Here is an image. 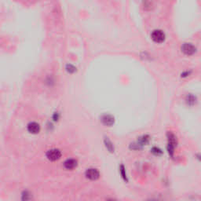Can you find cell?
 I'll return each instance as SVG.
<instances>
[{"mask_svg": "<svg viewBox=\"0 0 201 201\" xmlns=\"http://www.w3.org/2000/svg\"><path fill=\"white\" fill-rule=\"evenodd\" d=\"M167 153L171 158H173L174 155H175V148H176L177 144H178L177 138L172 132H168L167 134Z\"/></svg>", "mask_w": 201, "mask_h": 201, "instance_id": "1", "label": "cell"}, {"mask_svg": "<svg viewBox=\"0 0 201 201\" xmlns=\"http://www.w3.org/2000/svg\"><path fill=\"white\" fill-rule=\"evenodd\" d=\"M27 129H28V131L29 133L36 135L40 131V126L39 123H35V122H31L28 124Z\"/></svg>", "mask_w": 201, "mask_h": 201, "instance_id": "6", "label": "cell"}, {"mask_svg": "<svg viewBox=\"0 0 201 201\" xmlns=\"http://www.w3.org/2000/svg\"><path fill=\"white\" fill-rule=\"evenodd\" d=\"M149 141H150V137L148 136V135H142V136H141L138 138L137 142H138V145H139L142 148L144 145H148V143H149Z\"/></svg>", "mask_w": 201, "mask_h": 201, "instance_id": "9", "label": "cell"}, {"mask_svg": "<svg viewBox=\"0 0 201 201\" xmlns=\"http://www.w3.org/2000/svg\"><path fill=\"white\" fill-rule=\"evenodd\" d=\"M196 158L197 159L198 161L201 163V153H197V154H196Z\"/></svg>", "mask_w": 201, "mask_h": 201, "instance_id": "17", "label": "cell"}, {"mask_svg": "<svg viewBox=\"0 0 201 201\" xmlns=\"http://www.w3.org/2000/svg\"><path fill=\"white\" fill-rule=\"evenodd\" d=\"M105 141V147H106L107 149L108 150V152H110V153H114L115 148H114V145H113L112 142V141H110L108 138H105V141Z\"/></svg>", "mask_w": 201, "mask_h": 201, "instance_id": "13", "label": "cell"}, {"mask_svg": "<svg viewBox=\"0 0 201 201\" xmlns=\"http://www.w3.org/2000/svg\"><path fill=\"white\" fill-rule=\"evenodd\" d=\"M119 171H120V176L121 178H123V180L126 182H128V177H127V174H126V167L123 164H121L119 167Z\"/></svg>", "mask_w": 201, "mask_h": 201, "instance_id": "11", "label": "cell"}, {"mask_svg": "<svg viewBox=\"0 0 201 201\" xmlns=\"http://www.w3.org/2000/svg\"><path fill=\"white\" fill-rule=\"evenodd\" d=\"M181 50L182 53H184L185 55H188V56L193 55L196 52V47L190 43H184L181 45Z\"/></svg>", "mask_w": 201, "mask_h": 201, "instance_id": "3", "label": "cell"}, {"mask_svg": "<svg viewBox=\"0 0 201 201\" xmlns=\"http://www.w3.org/2000/svg\"><path fill=\"white\" fill-rule=\"evenodd\" d=\"M108 201H116V200H115V199H108Z\"/></svg>", "mask_w": 201, "mask_h": 201, "instance_id": "18", "label": "cell"}, {"mask_svg": "<svg viewBox=\"0 0 201 201\" xmlns=\"http://www.w3.org/2000/svg\"><path fill=\"white\" fill-rule=\"evenodd\" d=\"M151 152L153 155H155V156H160L163 154V151H162V150L160 149L159 147H156V146L153 147L151 149Z\"/></svg>", "mask_w": 201, "mask_h": 201, "instance_id": "14", "label": "cell"}, {"mask_svg": "<svg viewBox=\"0 0 201 201\" xmlns=\"http://www.w3.org/2000/svg\"><path fill=\"white\" fill-rule=\"evenodd\" d=\"M85 176L91 181H96L100 178V172L95 168H89L85 172Z\"/></svg>", "mask_w": 201, "mask_h": 201, "instance_id": "5", "label": "cell"}, {"mask_svg": "<svg viewBox=\"0 0 201 201\" xmlns=\"http://www.w3.org/2000/svg\"><path fill=\"white\" fill-rule=\"evenodd\" d=\"M151 38L155 43H162L163 42H164L165 38H166V35H165V33L162 30L156 29V30H154L153 32H152Z\"/></svg>", "mask_w": 201, "mask_h": 201, "instance_id": "2", "label": "cell"}, {"mask_svg": "<svg viewBox=\"0 0 201 201\" xmlns=\"http://www.w3.org/2000/svg\"><path fill=\"white\" fill-rule=\"evenodd\" d=\"M101 120H102V123L104 125L108 126H110L112 124H114L115 122L114 117L112 116H111V115H104V116H102V118H101Z\"/></svg>", "mask_w": 201, "mask_h": 201, "instance_id": "8", "label": "cell"}, {"mask_svg": "<svg viewBox=\"0 0 201 201\" xmlns=\"http://www.w3.org/2000/svg\"><path fill=\"white\" fill-rule=\"evenodd\" d=\"M196 101H197L196 97L194 96L193 94H191L187 95L185 98L186 104H187L188 105H190V106H193V105H194L196 103Z\"/></svg>", "mask_w": 201, "mask_h": 201, "instance_id": "10", "label": "cell"}, {"mask_svg": "<svg viewBox=\"0 0 201 201\" xmlns=\"http://www.w3.org/2000/svg\"><path fill=\"white\" fill-rule=\"evenodd\" d=\"M190 73H191V71H184L183 73H181V77H187L188 75H190Z\"/></svg>", "mask_w": 201, "mask_h": 201, "instance_id": "16", "label": "cell"}, {"mask_svg": "<svg viewBox=\"0 0 201 201\" xmlns=\"http://www.w3.org/2000/svg\"><path fill=\"white\" fill-rule=\"evenodd\" d=\"M32 199V195L28 190H25L21 193V201H31Z\"/></svg>", "mask_w": 201, "mask_h": 201, "instance_id": "12", "label": "cell"}, {"mask_svg": "<svg viewBox=\"0 0 201 201\" xmlns=\"http://www.w3.org/2000/svg\"><path fill=\"white\" fill-rule=\"evenodd\" d=\"M78 165V162L75 159H68L64 162V167L67 170H72Z\"/></svg>", "mask_w": 201, "mask_h": 201, "instance_id": "7", "label": "cell"}, {"mask_svg": "<svg viewBox=\"0 0 201 201\" xmlns=\"http://www.w3.org/2000/svg\"><path fill=\"white\" fill-rule=\"evenodd\" d=\"M46 156H47V158L50 161H56V160H58L62 157V153L59 149L52 148V149L48 150L47 152Z\"/></svg>", "mask_w": 201, "mask_h": 201, "instance_id": "4", "label": "cell"}, {"mask_svg": "<svg viewBox=\"0 0 201 201\" xmlns=\"http://www.w3.org/2000/svg\"><path fill=\"white\" fill-rule=\"evenodd\" d=\"M66 69L68 72L71 73V72H74L75 71V68L74 66H72L71 65H68L66 67Z\"/></svg>", "mask_w": 201, "mask_h": 201, "instance_id": "15", "label": "cell"}]
</instances>
